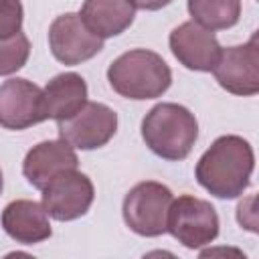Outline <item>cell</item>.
Instances as JSON below:
<instances>
[{
	"mask_svg": "<svg viewBox=\"0 0 259 259\" xmlns=\"http://www.w3.org/2000/svg\"><path fill=\"white\" fill-rule=\"evenodd\" d=\"M168 42H170L172 55L180 65H184L190 71H202V73L212 71L223 49L214 32L200 26L194 20H188L176 26L170 32Z\"/></svg>",
	"mask_w": 259,
	"mask_h": 259,
	"instance_id": "cell-11",
	"label": "cell"
},
{
	"mask_svg": "<svg viewBox=\"0 0 259 259\" xmlns=\"http://www.w3.org/2000/svg\"><path fill=\"white\" fill-rule=\"evenodd\" d=\"M30 55V40L24 32L0 38V75H12L22 69Z\"/></svg>",
	"mask_w": 259,
	"mask_h": 259,
	"instance_id": "cell-17",
	"label": "cell"
},
{
	"mask_svg": "<svg viewBox=\"0 0 259 259\" xmlns=\"http://www.w3.org/2000/svg\"><path fill=\"white\" fill-rule=\"evenodd\" d=\"M59 138L77 150H97L117 132V113L105 103L87 101L75 115L57 121Z\"/></svg>",
	"mask_w": 259,
	"mask_h": 259,
	"instance_id": "cell-7",
	"label": "cell"
},
{
	"mask_svg": "<svg viewBox=\"0 0 259 259\" xmlns=\"http://www.w3.org/2000/svg\"><path fill=\"white\" fill-rule=\"evenodd\" d=\"M142 138L156 156L178 162L190 154L198 138V121L180 103H158L142 119Z\"/></svg>",
	"mask_w": 259,
	"mask_h": 259,
	"instance_id": "cell-3",
	"label": "cell"
},
{
	"mask_svg": "<svg viewBox=\"0 0 259 259\" xmlns=\"http://www.w3.org/2000/svg\"><path fill=\"white\" fill-rule=\"evenodd\" d=\"M79 14L93 34L111 38L132 26L136 6L130 0H85Z\"/></svg>",
	"mask_w": 259,
	"mask_h": 259,
	"instance_id": "cell-15",
	"label": "cell"
},
{
	"mask_svg": "<svg viewBox=\"0 0 259 259\" xmlns=\"http://www.w3.org/2000/svg\"><path fill=\"white\" fill-rule=\"evenodd\" d=\"M87 103V83L79 73H61L42 89L45 119H67Z\"/></svg>",
	"mask_w": 259,
	"mask_h": 259,
	"instance_id": "cell-14",
	"label": "cell"
},
{
	"mask_svg": "<svg viewBox=\"0 0 259 259\" xmlns=\"http://www.w3.org/2000/svg\"><path fill=\"white\" fill-rule=\"evenodd\" d=\"M2 186H4V180H2V170H0V194H2Z\"/></svg>",
	"mask_w": 259,
	"mask_h": 259,
	"instance_id": "cell-20",
	"label": "cell"
},
{
	"mask_svg": "<svg viewBox=\"0 0 259 259\" xmlns=\"http://www.w3.org/2000/svg\"><path fill=\"white\" fill-rule=\"evenodd\" d=\"M95 198L93 182L77 168L57 174L42 188V206L55 221H75L91 208Z\"/></svg>",
	"mask_w": 259,
	"mask_h": 259,
	"instance_id": "cell-6",
	"label": "cell"
},
{
	"mask_svg": "<svg viewBox=\"0 0 259 259\" xmlns=\"http://www.w3.org/2000/svg\"><path fill=\"white\" fill-rule=\"evenodd\" d=\"M255 168V154L251 144L235 134L217 138L210 148L198 158L194 176L198 184L217 198L241 196Z\"/></svg>",
	"mask_w": 259,
	"mask_h": 259,
	"instance_id": "cell-1",
	"label": "cell"
},
{
	"mask_svg": "<svg viewBox=\"0 0 259 259\" xmlns=\"http://www.w3.org/2000/svg\"><path fill=\"white\" fill-rule=\"evenodd\" d=\"M49 47L53 57L63 65H79L93 59L103 49V38L93 34L81 14L67 12L49 26Z\"/></svg>",
	"mask_w": 259,
	"mask_h": 259,
	"instance_id": "cell-9",
	"label": "cell"
},
{
	"mask_svg": "<svg viewBox=\"0 0 259 259\" xmlns=\"http://www.w3.org/2000/svg\"><path fill=\"white\" fill-rule=\"evenodd\" d=\"M130 2L142 10H160V8L168 6L172 0H130Z\"/></svg>",
	"mask_w": 259,
	"mask_h": 259,
	"instance_id": "cell-19",
	"label": "cell"
},
{
	"mask_svg": "<svg viewBox=\"0 0 259 259\" xmlns=\"http://www.w3.org/2000/svg\"><path fill=\"white\" fill-rule=\"evenodd\" d=\"M22 16L24 10L20 0H0V38L22 32Z\"/></svg>",
	"mask_w": 259,
	"mask_h": 259,
	"instance_id": "cell-18",
	"label": "cell"
},
{
	"mask_svg": "<svg viewBox=\"0 0 259 259\" xmlns=\"http://www.w3.org/2000/svg\"><path fill=\"white\" fill-rule=\"evenodd\" d=\"M166 233L186 249H200L217 239L219 214L208 200L182 194L170 204Z\"/></svg>",
	"mask_w": 259,
	"mask_h": 259,
	"instance_id": "cell-5",
	"label": "cell"
},
{
	"mask_svg": "<svg viewBox=\"0 0 259 259\" xmlns=\"http://www.w3.org/2000/svg\"><path fill=\"white\" fill-rule=\"evenodd\" d=\"M79 158L75 154V148L67 144L65 140H47L36 146H32L22 162V174L24 178L38 190H42L57 174L77 168Z\"/></svg>",
	"mask_w": 259,
	"mask_h": 259,
	"instance_id": "cell-12",
	"label": "cell"
},
{
	"mask_svg": "<svg viewBox=\"0 0 259 259\" xmlns=\"http://www.w3.org/2000/svg\"><path fill=\"white\" fill-rule=\"evenodd\" d=\"M188 12L208 30H227L239 22L241 0H188Z\"/></svg>",
	"mask_w": 259,
	"mask_h": 259,
	"instance_id": "cell-16",
	"label": "cell"
},
{
	"mask_svg": "<svg viewBox=\"0 0 259 259\" xmlns=\"http://www.w3.org/2000/svg\"><path fill=\"white\" fill-rule=\"evenodd\" d=\"M172 200V190L162 182H138L123 198V221L136 235L160 237L166 233V221Z\"/></svg>",
	"mask_w": 259,
	"mask_h": 259,
	"instance_id": "cell-4",
	"label": "cell"
},
{
	"mask_svg": "<svg viewBox=\"0 0 259 259\" xmlns=\"http://www.w3.org/2000/svg\"><path fill=\"white\" fill-rule=\"evenodd\" d=\"M42 89L28 79L12 77L0 85V125L6 130H26L40 121Z\"/></svg>",
	"mask_w": 259,
	"mask_h": 259,
	"instance_id": "cell-10",
	"label": "cell"
},
{
	"mask_svg": "<svg viewBox=\"0 0 259 259\" xmlns=\"http://www.w3.org/2000/svg\"><path fill=\"white\" fill-rule=\"evenodd\" d=\"M107 81L121 97L144 101L156 99L168 91L172 71L158 53L148 49H132L109 65Z\"/></svg>",
	"mask_w": 259,
	"mask_h": 259,
	"instance_id": "cell-2",
	"label": "cell"
},
{
	"mask_svg": "<svg viewBox=\"0 0 259 259\" xmlns=\"http://www.w3.org/2000/svg\"><path fill=\"white\" fill-rule=\"evenodd\" d=\"M217 83L233 93L251 97L259 91V45L253 34L245 45L221 49V55L212 67Z\"/></svg>",
	"mask_w": 259,
	"mask_h": 259,
	"instance_id": "cell-8",
	"label": "cell"
},
{
	"mask_svg": "<svg viewBox=\"0 0 259 259\" xmlns=\"http://www.w3.org/2000/svg\"><path fill=\"white\" fill-rule=\"evenodd\" d=\"M2 227L10 239L22 245L42 243L53 235L45 206L26 198L12 200L4 206Z\"/></svg>",
	"mask_w": 259,
	"mask_h": 259,
	"instance_id": "cell-13",
	"label": "cell"
}]
</instances>
